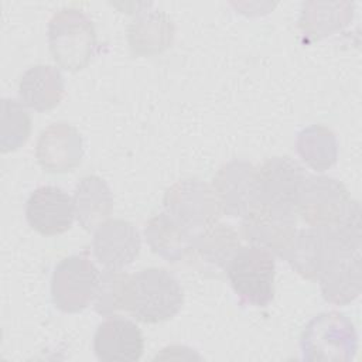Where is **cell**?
<instances>
[{
  "label": "cell",
  "instance_id": "1",
  "mask_svg": "<svg viewBox=\"0 0 362 362\" xmlns=\"http://www.w3.org/2000/svg\"><path fill=\"white\" fill-rule=\"evenodd\" d=\"M178 280L165 269L148 267L129 276L124 310L136 320L157 324L173 318L182 307Z\"/></svg>",
  "mask_w": 362,
  "mask_h": 362
},
{
  "label": "cell",
  "instance_id": "2",
  "mask_svg": "<svg viewBox=\"0 0 362 362\" xmlns=\"http://www.w3.org/2000/svg\"><path fill=\"white\" fill-rule=\"evenodd\" d=\"M48 44L55 62L66 71L83 69L96 48L90 18L78 8L57 11L48 24Z\"/></svg>",
  "mask_w": 362,
  "mask_h": 362
},
{
  "label": "cell",
  "instance_id": "3",
  "mask_svg": "<svg viewBox=\"0 0 362 362\" xmlns=\"http://www.w3.org/2000/svg\"><path fill=\"white\" fill-rule=\"evenodd\" d=\"M325 230L328 236V250L317 279L322 297L328 303L345 305L361 294V246L344 242L331 228H325Z\"/></svg>",
  "mask_w": 362,
  "mask_h": 362
},
{
  "label": "cell",
  "instance_id": "4",
  "mask_svg": "<svg viewBox=\"0 0 362 362\" xmlns=\"http://www.w3.org/2000/svg\"><path fill=\"white\" fill-rule=\"evenodd\" d=\"M226 274L238 297L250 305L266 307L274 297V259L260 246H240L226 266Z\"/></svg>",
  "mask_w": 362,
  "mask_h": 362
},
{
  "label": "cell",
  "instance_id": "5",
  "mask_svg": "<svg viewBox=\"0 0 362 362\" xmlns=\"http://www.w3.org/2000/svg\"><path fill=\"white\" fill-rule=\"evenodd\" d=\"M307 361H351L356 354L358 337L354 324L338 311L315 315L300 339Z\"/></svg>",
  "mask_w": 362,
  "mask_h": 362
},
{
  "label": "cell",
  "instance_id": "6",
  "mask_svg": "<svg viewBox=\"0 0 362 362\" xmlns=\"http://www.w3.org/2000/svg\"><path fill=\"white\" fill-rule=\"evenodd\" d=\"M164 209L165 214L194 235L218 223L222 212L214 189L197 178L173 184L165 191Z\"/></svg>",
  "mask_w": 362,
  "mask_h": 362
},
{
  "label": "cell",
  "instance_id": "7",
  "mask_svg": "<svg viewBox=\"0 0 362 362\" xmlns=\"http://www.w3.org/2000/svg\"><path fill=\"white\" fill-rule=\"evenodd\" d=\"M354 199L345 185L331 177H307L297 201L296 212L314 228L337 225L349 211Z\"/></svg>",
  "mask_w": 362,
  "mask_h": 362
},
{
  "label": "cell",
  "instance_id": "8",
  "mask_svg": "<svg viewBox=\"0 0 362 362\" xmlns=\"http://www.w3.org/2000/svg\"><path fill=\"white\" fill-rule=\"evenodd\" d=\"M99 270L82 255L62 259L54 269L51 296L57 308L64 313H78L95 298L99 284Z\"/></svg>",
  "mask_w": 362,
  "mask_h": 362
},
{
  "label": "cell",
  "instance_id": "9",
  "mask_svg": "<svg viewBox=\"0 0 362 362\" xmlns=\"http://www.w3.org/2000/svg\"><path fill=\"white\" fill-rule=\"evenodd\" d=\"M212 189L221 209L230 218L243 219L260 205L259 171L242 160H233L222 165L212 180Z\"/></svg>",
  "mask_w": 362,
  "mask_h": 362
},
{
  "label": "cell",
  "instance_id": "10",
  "mask_svg": "<svg viewBox=\"0 0 362 362\" xmlns=\"http://www.w3.org/2000/svg\"><path fill=\"white\" fill-rule=\"evenodd\" d=\"M257 171L260 204L297 215L298 195L307 178L303 167L287 156H277L264 161Z\"/></svg>",
  "mask_w": 362,
  "mask_h": 362
},
{
  "label": "cell",
  "instance_id": "11",
  "mask_svg": "<svg viewBox=\"0 0 362 362\" xmlns=\"http://www.w3.org/2000/svg\"><path fill=\"white\" fill-rule=\"evenodd\" d=\"M296 232V214L272 209L262 204L242 219L243 238L250 245L267 249L280 257Z\"/></svg>",
  "mask_w": 362,
  "mask_h": 362
},
{
  "label": "cell",
  "instance_id": "12",
  "mask_svg": "<svg viewBox=\"0 0 362 362\" xmlns=\"http://www.w3.org/2000/svg\"><path fill=\"white\" fill-rule=\"evenodd\" d=\"M74 215V199L55 185L34 189L25 205L27 222L34 230L45 236L66 232L72 226Z\"/></svg>",
  "mask_w": 362,
  "mask_h": 362
},
{
  "label": "cell",
  "instance_id": "13",
  "mask_svg": "<svg viewBox=\"0 0 362 362\" xmlns=\"http://www.w3.org/2000/svg\"><path fill=\"white\" fill-rule=\"evenodd\" d=\"M35 156L40 165L48 173L72 171L82 161V137L69 123H52L40 133Z\"/></svg>",
  "mask_w": 362,
  "mask_h": 362
},
{
  "label": "cell",
  "instance_id": "14",
  "mask_svg": "<svg viewBox=\"0 0 362 362\" xmlns=\"http://www.w3.org/2000/svg\"><path fill=\"white\" fill-rule=\"evenodd\" d=\"M95 257L106 269L122 270L136 260L141 249L137 228L124 219H107L95 230Z\"/></svg>",
  "mask_w": 362,
  "mask_h": 362
},
{
  "label": "cell",
  "instance_id": "15",
  "mask_svg": "<svg viewBox=\"0 0 362 362\" xmlns=\"http://www.w3.org/2000/svg\"><path fill=\"white\" fill-rule=\"evenodd\" d=\"M143 349L141 331L126 318H107L98 327L93 337V351L100 361L134 362L141 358Z\"/></svg>",
  "mask_w": 362,
  "mask_h": 362
},
{
  "label": "cell",
  "instance_id": "16",
  "mask_svg": "<svg viewBox=\"0 0 362 362\" xmlns=\"http://www.w3.org/2000/svg\"><path fill=\"white\" fill-rule=\"evenodd\" d=\"M175 27L164 11H141L127 28V41L132 52L139 57H151L165 51L174 40Z\"/></svg>",
  "mask_w": 362,
  "mask_h": 362
},
{
  "label": "cell",
  "instance_id": "17",
  "mask_svg": "<svg viewBox=\"0 0 362 362\" xmlns=\"http://www.w3.org/2000/svg\"><path fill=\"white\" fill-rule=\"evenodd\" d=\"M18 95L23 105L37 112L51 110L64 96V78L52 65H34L21 75Z\"/></svg>",
  "mask_w": 362,
  "mask_h": 362
},
{
  "label": "cell",
  "instance_id": "18",
  "mask_svg": "<svg viewBox=\"0 0 362 362\" xmlns=\"http://www.w3.org/2000/svg\"><path fill=\"white\" fill-rule=\"evenodd\" d=\"M72 199L78 223L88 232L98 229L113 209L112 191L106 181L98 175L81 178Z\"/></svg>",
  "mask_w": 362,
  "mask_h": 362
},
{
  "label": "cell",
  "instance_id": "19",
  "mask_svg": "<svg viewBox=\"0 0 362 362\" xmlns=\"http://www.w3.org/2000/svg\"><path fill=\"white\" fill-rule=\"evenodd\" d=\"M144 236L150 249L171 263L182 260L192 252L194 233L188 232L165 212L148 219Z\"/></svg>",
  "mask_w": 362,
  "mask_h": 362
},
{
  "label": "cell",
  "instance_id": "20",
  "mask_svg": "<svg viewBox=\"0 0 362 362\" xmlns=\"http://www.w3.org/2000/svg\"><path fill=\"white\" fill-rule=\"evenodd\" d=\"M328 250L325 228L297 229L283 257L300 276L317 279Z\"/></svg>",
  "mask_w": 362,
  "mask_h": 362
},
{
  "label": "cell",
  "instance_id": "21",
  "mask_svg": "<svg viewBox=\"0 0 362 362\" xmlns=\"http://www.w3.org/2000/svg\"><path fill=\"white\" fill-rule=\"evenodd\" d=\"M354 17V3L349 1H307L300 16L301 31L313 41L328 37L346 27Z\"/></svg>",
  "mask_w": 362,
  "mask_h": 362
},
{
  "label": "cell",
  "instance_id": "22",
  "mask_svg": "<svg viewBox=\"0 0 362 362\" xmlns=\"http://www.w3.org/2000/svg\"><path fill=\"white\" fill-rule=\"evenodd\" d=\"M297 153L313 170L322 173L331 168L338 157V141L334 132L322 124L303 129L296 140Z\"/></svg>",
  "mask_w": 362,
  "mask_h": 362
},
{
  "label": "cell",
  "instance_id": "23",
  "mask_svg": "<svg viewBox=\"0 0 362 362\" xmlns=\"http://www.w3.org/2000/svg\"><path fill=\"white\" fill-rule=\"evenodd\" d=\"M240 247V240L233 228L215 223L194 235L192 252L211 266L226 269L233 255Z\"/></svg>",
  "mask_w": 362,
  "mask_h": 362
},
{
  "label": "cell",
  "instance_id": "24",
  "mask_svg": "<svg viewBox=\"0 0 362 362\" xmlns=\"http://www.w3.org/2000/svg\"><path fill=\"white\" fill-rule=\"evenodd\" d=\"M31 117L25 107L14 99H1L0 150L8 153L20 148L30 137Z\"/></svg>",
  "mask_w": 362,
  "mask_h": 362
},
{
  "label": "cell",
  "instance_id": "25",
  "mask_svg": "<svg viewBox=\"0 0 362 362\" xmlns=\"http://www.w3.org/2000/svg\"><path fill=\"white\" fill-rule=\"evenodd\" d=\"M127 281L129 276L122 270H103L99 276V284L93 298L96 313L109 317L124 310Z\"/></svg>",
  "mask_w": 362,
  "mask_h": 362
}]
</instances>
